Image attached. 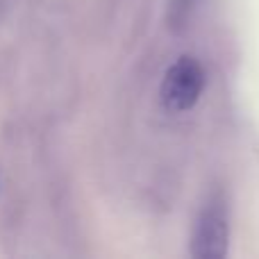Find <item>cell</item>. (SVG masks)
Instances as JSON below:
<instances>
[{
  "label": "cell",
  "mask_w": 259,
  "mask_h": 259,
  "mask_svg": "<svg viewBox=\"0 0 259 259\" xmlns=\"http://www.w3.org/2000/svg\"><path fill=\"white\" fill-rule=\"evenodd\" d=\"M230 248L228 207L221 196H214L202 207L196 221L191 241V255L196 259H223Z\"/></svg>",
  "instance_id": "6da1fadb"
},
{
  "label": "cell",
  "mask_w": 259,
  "mask_h": 259,
  "mask_svg": "<svg viewBox=\"0 0 259 259\" xmlns=\"http://www.w3.org/2000/svg\"><path fill=\"white\" fill-rule=\"evenodd\" d=\"M205 89V71L193 57H180L161 80V105L168 112H187L198 103Z\"/></svg>",
  "instance_id": "7a4b0ae2"
}]
</instances>
